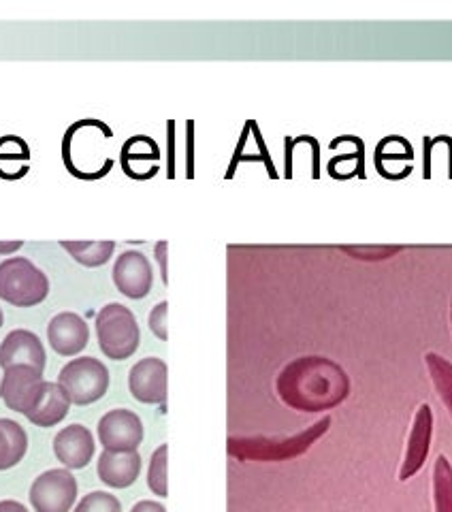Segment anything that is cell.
I'll return each instance as SVG.
<instances>
[{
	"instance_id": "2e32d148",
	"label": "cell",
	"mask_w": 452,
	"mask_h": 512,
	"mask_svg": "<svg viewBox=\"0 0 452 512\" xmlns=\"http://www.w3.org/2000/svg\"><path fill=\"white\" fill-rule=\"evenodd\" d=\"M71 410V399L62 391L58 382H45L39 402L26 419L37 427H56L67 419Z\"/></svg>"
},
{
	"instance_id": "5bb4252c",
	"label": "cell",
	"mask_w": 452,
	"mask_h": 512,
	"mask_svg": "<svg viewBox=\"0 0 452 512\" xmlns=\"http://www.w3.org/2000/svg\"><path fill=\"white\" fill-rule=\"evenodd\" d=\"M54 453L67 470H84L94 457V438L84 425H69L54 438Z\"/></svg>"
},
{
	"instance_id": "ffe728a7",
	"label": "cell",
	"mask_w": 452,
	"mask_h": 512,
	"mask_svg": "<svg viewBox=\"0 0 452 512\" xmlns=\"http://www.w3.org/2000/svg\"><path fill=\"white\" fill-rule=\"evenodd\" d=\"M60 246L84 267H101L109 263L113 250H116L113 242H62Z\"/></svg>"
},
{
	"instance_id": "30bf717a",
	"label": "cell",
	"mask_w": 452,
	"mask_h": 512,
	"mask_svg": "<svg viewBox=\"0 0 452 512\" xmlns=\"http://www.w3.org/2000/svg\"><path fill=\"white\" fill-rule=\"evenodd\" d=\"M113 284L118 291L128 299H143L148 297L154 284V271L148 261V256L139 250H126L118 256L113 265Z\"/></svg>"
},
{
	"instance_id": "5b68a950",
	"label": "cell",
	"mask_w": 452,
	"mask_h": 512,
	"mask_svg": "<svg viewBox=\"0 0 452 512\" xmlns=\"http://www.w3.org/2000/svg\"><path fill=\"white\" fill-rule=\"evenodd\" d=\"M58 384L71 399V404L90 406L105 397L109 389V370L105 363L94 357L73 359L60 370Z\"/></svg>"
},
{
	"instance_id": "4fadbf2b",
	"label": "cell",
	"mask_w": 452,
	"mask_h": 512,
	"mask_svg": "<svg viewBox=\"0 0 452 512\" xmlns=\"http://www.w3.org/2000/svg\"><path fill=\"white\" fill-rule=\"evenodd\" d=\"M45 363V348L32 331L15 329L7 335L5 342L0 344V367H3V370H9V367L15 365H28L43 374Z\"/></svg>"
},
{
	"instance_id": "f546056e",
	"label": "cell",
	"mask_w": 452,
	"mask_h": 512,
	"mask_svg": "<svg viewBox=\"0 0 452 512\" xmlns=\"http://www.w3.org/2000/svg\"><path fill=\"white\" fill-rule=\"evenodd\" d=\"M450 329H452V297H450Z\"/></svg>"
},
{
	"instance_id": "52a82bcc",
	"label": "cell",
	"mask_w": 452,
	"mask_h": 512,
	"mask_svg": "<svg viewBox=\"0 0 452 512\" xmlns=\"http://www.w3.org/2000/svg\"><path fill=\"white\" fill-rule=\"evenodd\" d=\"M43 384V374L37 372L35 367H9V370H5L3 380H0V399H3L9 410L28 416L39 402Z\"/></svg>"
},
{
	"instance_id": "44dd1931",
	"label": "cell",
	"mask_w": 452,
	"mask_h": 512,
	"mask_svg": "<svg viewBox=\"0 0 452 512\" xmlns=\"http://www.w3.org/2000/svg\"><path fill=\"white\" fill-rule=\"evenodd\" d=\"M167 451V444H160L154 451L148 468V487L158 498H167Z\"/></svg>"
},
{
	"instance_id": "603a6c76",
	"label": "cell",
	"mask_w": 452,
	"mask_h": 512,
	"mask_svg": "<svg viewBox=\"0 0 452 512\" xmlns=\"http://www.w3.org/2000/svg\"><path fill=\"white\" fill-rule=\"evenodd\" d=\"M342 250L359 261H384L401 252V246H344Z\"/></svg>"
},
{
	"instance_id": "f1b7e54d",
	"label": "cell",
	"mask_w": 452,
	"mask_h": 512,
	"mask_svg": "<svg viewBox=\"0 0 452 512\" xmlns=\"http://www.w3.org/2000/svg\"><path fill=\"white\" fill-rule=\"evenodd\" d=\"M24 242H0V254H11L15 250H20Z\"/></svg>"
},
{
	"instance_id": "7c38bea8",
	"label": "cell",
	"mask_w": 452,
	"mask_h": 512,
	"mask_svg": "<svg viewBox=\"0 0 452 512\" xmlns=\"http://www.w3.org/2000/svg\"><path fill=\"white\" fill-rule=\"evenodd\" d=\"M47 340L62 357H75L90 342V329L86 320L75 312L56 314L47 325Z\"/></svg>"
},
{
	"instance_id": "484cf974",
	"label": "cell",
	"mask_w": 452,
	"mask_h": 512,
	"mask_svg": "<svg viewBox=\"0 0 452 512\" xmlns=\"http://www.w3.org/2000/svg\"><path fill=\"white\" fill-rule=\"evenodd\" d=\"M156 259L160 263V271H163V282L167 284L169 282V278H167V242L156 244Z\"/></svg>"
},
{
	"instance_id": "8992f818",
	"label": "cell",
	"mask_w": 452,
	"mask_h": 512,
	"mask_svg": "<svg viewBox=\"0 0 452 512\" xmlns=\"http://www.w3.org/2000/svg\"><path fill=\"white\" fill-rule=\"evenodd\" d=\"M35 512H69L77 500V480L69 470H47L30 487Z\"/></svg>"
},
{
	"instance_id": "e0dca14e",
	"label": "cell",
	"mask_w": 452,
	"mask_h": 512,
	"mask_svg": "<svg viewBox=\"0 0 452 512\" xmlns=\"http://www.w3.org/2000/svg\"><path fill=\"white\" fill-rule=\"evenodd\" d=\"M28 451V436L20 423L0 419V472L18 466Z\"/></svg>"
},
{
	"instance_id": "8fae6325",
	"label": "cell",
	"mask_w": 452,
	"mask_h": 512,
	"mask_svg": "<svg viewBox=\"0 0 452 512\" xmlns=\"http://www.w3.org/2000/svg\"><path fill=\"white\" fill-rule=\"evenodd\" d=\"M128 389L141 404L167 402V363L158 357H145L128 372Z\"/></svg>"
},
{
	"instance_id": "d4e9b609",
	"label": "cell",
	"mask_w": 452,
	"mask_h": 512,
	"mask_svg": "<svg viewBox=\"0 0 452 512\" xmlns=\"http://www.w3.org/2000/svg\"><path fill=\"white\" fill-rule=\"evenodd\" d=\"M167 308H169V303L160 301L158 306L150 312V318H148L152 333L163 342H167V338H169V333H167Z\"/></svg>"
},
{
	"instance_id": "9c48e42d",
	"label": "cell",
	"mask_w": 452,
	"mask_h": 512,
	"mask_svg": "<svg viewBox=\"0 0 452 512\" xmlns=\"http://www.w3.org/2000/svg\"><path fill=\"white\" fill-rule=\"evenodd\" d=\"M433 440V410L429 404H421L414 412L410 434L406 442V453L399 468V480L406 483L425 468Z\"/></svg>"
},
{
	"instance_id": "d6986e66",
	"label": "cell",
	"mask_w": 452,
	"mask_h": 512,
	"mask_svg": "<svg viewBox=\"0 0 452 512\" xmlns=\"http://www.w3.org/2000/svg\"><path fill=\"white\" fill-rule=\"evenodd\" d=\"M435 512H452V463L446 455H438L431 478Z\"/></svg>"
},
{
	"instance_id": "6da1fadb",
	"label": "cell",
	"mask_w": 452,
	"mask_h": 512,
	"mask_svg": "<svg viewBox=\"0 0 452 512\" xmlns=\"http://www.w3.org/2000/svg\"><path fill=\"white\" fill-rule=\"evenodd\" d=\"M278 395L286 406L301 412L331 410L346 402L350 378L342 365L327 357H301L278 376Z\"/></svg>"
},
{
	"instance_id": "cb8c5ba5",
	"label": "cell",
	"mask_w": 452,
	"mask_h": 512,
	"mask_svg": "<svg viewBox=\"0 0 452 512\" xmlns=\"http://www.w3.org/2000/svg\"><path fill=\"white\" fill-rule=\"evenodd\" d=\"M18 158H24V160L30 158V150L26 143L20 137H13V135L0 139V160H18Z\"/></svg>"
},
{
	"instance_id": "3957f363",
	"label": "cell",
	"mask_w": 452,
	"mask_h": 512,
	"mask_svg": "<svg viewBox=\"0 0 452 512\" xmlns=\"http://www.w3.org/2000/svg\"><path fill=\"white\" fill-rule=\"evenodd\" d=\"M96 338H99V348L107 359L124 361L133 357L141 342L135 314L122 303H107L96 314Z\"/></svg>"
},
{
	"instance_id": "7a4b0ae2",
	"label": "cell",
	"mask_w": 452,
	"mask_h": 512,
	"mask_svg": "<svg viewBox=\"0 0 452 512\" xmlns=\"http://www.w3.org/2000/svg\"><path fill=\"white\" fill-rule=\"evenodd\" d=\"M50 295V280L24 256L0 263V299L15 308L39 306Z\"/></svg>"
},
{
	"instance_id": "83f0119b",
	"label": "cell",
	"mask_w": 452,
	"mask_h": 512,
	"mask_svg": "<svg viewBox=\"0 0 452 512\" xmlns=\"http://www.w3.org/2000/svg\"><path fill=\"white\" fill-rule=\"evenodd\" d=\"M0 512H28L24 504L20 502H13V500H5L0 502Z\"/></svg>"
},
{
	"instance_id": "ba28073f",
	"label": "cell",
	"mask_w": 452,
	"mask_h": 512,
	"mask_svg": "<svg viewBox=\"0 0 452 512\" xmlns=\"http://www.w3.org/2000/svg\"><path fill=\"white\" fill-rule=\"evenodd\" d=\"M99 440L105 451L113 453H131L137 451L143 442V423L139 414L126 408L109 410L99 421Z\"/></svg>"
},
{
	"instance_id": "277c9868",
	"label": "cell",
	"mask_w": 452,
	"mask_h": 512,
	"mask_svg": "<svg viewBox=\"0 0 452 512\" xmlns=\"http://www.w3.org/2000/svg\"><path fill=\"white\" fill-rule=\"evenodd\" d=\"M331 425V416L310 425L301 434L284 440H265V438H248V440H229V453L237 459H254V461H284L303 455L308 448L327 434Z\"/></svg>"
},
{
	"instance_id": "ac0fdd59",
	"label": "cell",
	"mask_w": 452,
	"mask_h": 512,
	"mask_svg": "<svg viewBox=\"0 0 452 512\" xmlns=\"http://www.w3.org/2000/svg\"><path fill=\"white\" fill-rule=\"evenodd\" d=\"M425 365L435 391H438L442 404L452 416V363L440 352L431 350L425 355Z\"/></svg>"
},
{
	"instance_id": "4dcf8cb0",
	"label": "cell",
	"mask_w": 452,
	"mask_h": 512,
	"mask_svg": "<svg viewBox=\"0 0 452 512\" xmlns=\"http://www.w3.org/2000/svg\"><path fill=\"white\" fill-rule=\"evenodd\" d=\"M0 327H3V310H0Z\"/></svg>"
},
{
	"instance_id": "4316f807",
	"label": "cell",
	"mask_w": 452,
	"mask_h": 512,
	"mask_svg": "<svg viewBox=\"0 0 452 512\" xmlns=\"http://www.w3.org/2000/svg\"><path fill=\"white\" fill-rule=\"evenodd\" d=\"M131 512H167V508H165L163 504H160V502L143 500V502H137Z\"/></svg>"
},
{
	"instance_id": "7402d4cb",
	"label": "cell",
	"mask_w": 452,
	"mask_h": 512,
	"mask_svg": "<svg viewBox=\"0 0 452 512\" xmlns=\"http://www.w3.org/2000/svg\"><path fill=\"white\" fill-rule=\"evenodd\" d=\"M75 512H122V504L116 495L105 491L88 493L86 498L77 504Z\"/></svg>"
},
{
	"instance_id": "9a60e30c",
	"label": "cell",
	"mask_w": 452,
	"mask_h": 512,
	"mask_svg": "<svg viewBox=\"0 0 452 512\" xmlns=\"http://www.w3.org/2000/svg\"><path fill=\"white\" fill-rule=\"evenodd\" d=\"M99 478L107 487L126 489L131 487L141 474V455L137 451L131 453H113L105 451L96 466Z\"/></svg>"
}]
</instances>
